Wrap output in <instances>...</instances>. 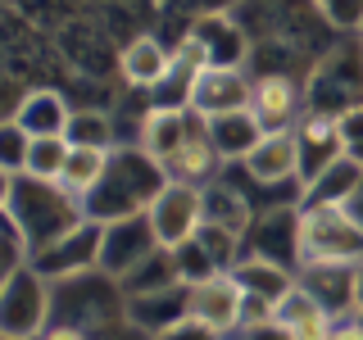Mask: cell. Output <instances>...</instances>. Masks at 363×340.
Instances as JSON below:
<instances>
[{
    "label": "cell",
    "instance_id": "obj_7",
    "mask_svg": "<svg viewBox=\"0 0 363 340\" xmlns=\"http://www.w3.org/2000/svg\"><path fill=\"white\" fill-rule=\"evenodd\" d=\"M100 241H105V227L86 218L77 232H68L64 241L37 249V254L28 259V268L45 281H68V277H77V272L100 268Z\"/></svg>",
    "mask_w": 363,
    "mask_h": 340
},
{
    "label": "cell",
    "instance_id": "obj_17",
    "mask_svg": "<svg viewBox=\"0 0 363 340\" xmlns=\"http://www.w3.org/2000/svg\"><path fill=\"white\" fill-rule=\"evenodd\" d=\"M9 118L18 123L23 132L32 136V141H41V136H64L68 141V123H73V109H68V100L60 91H28V96L14 105Z\"/></svg>",
    "mask_w": 363,
    "mask_h": 340
},
{
    "label": "cell",
    "instance_id": "obj_5",
    "mask_svg": "<svg viewBox=\"0 0 363 340\" xmlns=\"http://www.w3.org/2000/svg\"><path fill=\"white\" fill-rule=\"evenodd\" d=\"M50 317V281L32 268H18L0 281V336L5 340H37Z\"/></svg>",
    "mask_w": 363,
    "mask_h": 340
},
{
    "label": "cell",
    "instance_id": "obj_26",
    "mask_svg": "<svg viewBox=\"0 0 363 340\" xmlns=\"http://www.w3.org/2000/svg\"><path fill=\"white\" fill-rule=\"evenodd\" d=\"M68 145H73V150H118V145H113L109 113H100V109H73V123H68Z\"/></svg>",
    "mask_w": 363,
    "mask_h": 340
},
{
    "label": "cell",
    "instance_id": "obj_6",
    "mask_svg": "<svg viewBox=\"0 0 363 340\" xmlns=\"http://www.w3.org/2000/svg\"><path fill=\"white\" fill-rule=\"evenodd\" d=\"M150 227L164 249H182L186 241H196V232L204 227V191L168 181L159 191V200L150 204Z\"/></svg>",
    "mask_w": 363,
    "mask_h": 340
},
{
    "label": "cell",
    "instance_id": "obj_36",
    "mask_svg": "<svg viewBox=\"0 0 363 340\" xmlns=\"http://www.w3.org/2000/svg\"><path fill=\"white\" fill-rule=\"evenodd\" d=\"M354 322H359V332H363V313H354Z\"/></svg>",
    "mask_w": 363,
    "mask_h": 340
},
{
    "label": "cell",
    "instance_id": "obj_18",
    "mask_svg": "<svg viewBox=\"0 0 363 340\" xmlns=\"http://www.w3.org/2000/svg\"><path fill=\"white\" fill-rule=\"evenodd\" d=\"M300 286H309V295L323 304L332 317L354 313V268L345 264H318V268H300Z\"/></svg>",
    "mask_w": 363,
    "mask_h": 340
},
{
    "label": "cell",
    "instance_id": "obj_1",
    "mask_svg": "<svg viewBox=\"0 0 363 340\" xmlns=\"http://www.w3.org/2000/svg\"><path fill=\"white\" fill-rule=\"evenodd\" d=\"M164 186H168L164 164H155V159L145 150H136V145H118L113 159H109V173L100 177V186L82 200V213L100 227L123 222V218H141V213H150V204L159 200Z\"/></svg>",
    "mask_w": 363,
    "mask_h": 340
},
{
    "label": "cell",
    "instance_id": "obj_14",
    "mask_svg": "<svg viewBox=\"0 0 363 340\" xmlns=\"http://www.w3.org/2000/svg\"><path fill=\"white\" fill-rule=\"evenodd\" d=\"M295 141H300V186L313 181L323 168H332L336 159H345L340 123L327 118V113H304L300 128H295Z\"/></svg>",
    "mask_w": 363,
    "mask_h": 340
},
{
    "label": "cell",
    "instance_id": "obj_25",
    "mask_svg": "<svg viewBox=\"0 0 363 340\" xmlns=\"http://www.w3.org/2000/svg\"><path fill=\"white\" fill-rule=\"evenodd\" d=\"M68 150H73V145H68L64 136H41V141H32L23 177H32V181H50V186H60L64 164H68Z\"/></svg>",
    "mask_w": 363,
    "mask_h": 340
},
{
    "label": "cell",
    "instance_id": "obj_22",
    "mask_svg": "<svg viewBox=\"0 0 363 340\" xmlns=\"http://www.w3.org/2000/svg\"><path fill=\"white\" fill-rule=\"evenodd\" d=\"M232 277L241 281V290H245V295H259V300H272V304H277L281 295L295 286V277H291L286 268L268 264V259H255V254H245L241 264H236Z\"/></svg>",
    "mask_w": 363,
    "mask_h": 340
},
{
    "label": "cell",
    "instance_id": "obj_24",
    "mask_svg": "<svg viewBox=\"0 0 363 340\" xmlns=\"http://www.w3.org/2000/svg\"><path fill=\"white\" fill-rule=\"evenodd\" d=\"M109 159H113V150H68V164H64L60 186L73 200H86L91 191L100 186V177L109 173Z\"/></svg>",
    "mask_w": 363,
    "mask_h": 340
},
{
    "label": "cell",
    "instance_id": "obj_11",
    "mask_svg": "<svg viewBox=\"0 0 363 340\" xmlns=\"http://www.w3.org/2000/svg\"><path fill=\"white\" fill-rule=\"evenodd\" d=\"M250 100H255V82L245 77V68H204L196 82H191L186 109L200 123H209V118H223V113L250 109Z\"/></svg>",
    "mask_w": 363,
    "mask_h": 340
},
{
    "label": "cell",
    "instance_id": "obj_9",
    "mask_svg": "<svg viewBox=\"0 0 363 340\" xmlns=\"http://www.w3.org/2000/svg\"><path fill=\"white\" fill-rule=\"evenodd\" d=\"M155 249H164V245H159V236H155V227H150V213L109 222L105 227V241H100V268L109 272V281H128L132 272L155 254Z\"/></svg>",
    "mask_w": 363,
    "mask_h": 340
},
{
    "label": "cell",
    "instance_id": "obj_31",
    "mask_svg": "<svg viewBox=\"0 0 363 340\" xmlns=\"http://www.w3.org/2000/svg\"><path fill=\"white\" fill-rule=\"evenodd\" d=\"M345 213H350V218H354V222L363 227V181H359V191H354V196H350V204H345Z\"/></svg>",
    "mask_w": 363,
    "mask_h": 340
},
{
    "label": "cell",
    "instance_id": "obj_34",
    "mask_svg": "<svg viewBox=\"0 0 363 340\" xmlns=\"http://www.w3.org/2000/svg\"><path fill=\"white\" fill-rule=\"evenodd\" d=\"M250 340H291V336L277 332V327H259V332H250Z\"/></svg>",
    "mask_w": 363,
    "mask_h": 340
},
{
    "label": "cell",
    "instance_id": "obj_28",
    "mask_svg": "<svg viewBox=\"0 0 363 340\" xmlns=\"http://www.w3.org/2000/svg\"><path fill=\"white\" fill-rule=\"evenodd\" d=\"M318 14L327 18V28L345 32V37H363V0H327V5H318Z\"/></svg>",
    "mask_w": 363,
    "mask_h": 340
},
{
    "label": "cell",
    "instance_id": "obj_20",
    "mask_svg": "<svg viewBox=\"0 0 363 340\" xmlns=\"http://www.w3.org/2000/svg\"><path fill=\"white\" fill-rule=\"evenodd\" d=\"M204 132H209L213 150L218 159H232V164H245L250 154H255V145L264 141V128L255 123V113L241 109V113H223V118H209L204 123Z\"/></svg>",
    "mask_w": 363,
    "mask_h": 340
},
{
    "label": "cell",
    "instance_id": "obj_15",
    "mask_svg": "<svg viewBox=\"0 0 363 340\" xmlns=\"http://www.w3.org/2000/svg\"><path fill=\"white\" fill-rule=\"evenodd\" d=\"M241 173L259 186H281V181H300V141L295 132L281 136H264L255 145V154L241 164Z\"/></svg>",
    "mask_w": 363,
    "mask_h": 340
},
{
    "label": "cell",
    "instance_id": "obj_19",
    "mask_svg": "<svg viewBox=\"0 0 363 340\" xmlns=\"http://www.w3.org/2000/svg\"><path fill=\"white\" fill-rule=\"evenodd\" d=\"M118 68H123V77H128L132 86H141V91H159V86L168 82V73H173V55H168L155 37H136V41L123 45Z\"/></svg>",
    "mask_w": 363,
    "mask_h": 340
},
{
    "label": "cell",
    "instance_id": "obj_4",
    "mask_svg": "<svg viewBox=\"0 0 363 340\" xmlns=\"http://www.w3.org/2000/svg\"><path fill=\"white\" fill-rule=\"evenodd\" d=\"M318 264H363V227L340 204L300 213V268Z\"/></svg>",
    "mask_w": 363,
    "mask_h": 340
},
{
    "label": "cell",
    "instance_id": "obj_32",
    "mask_svg": "<svg viewBox=\"0 0 363 340\" xmlns=\"http://www.w3.org/2000/svg\"><path fill=\"white\" fill-rule=\"evenodd\" d=\"M332 340H363V332H359V322H340Z\"/></svg>",
    "mask_w": 363,
    "mask_h": 340
},
{
    "label": "cell",
    "instance_id": "obj_35",
    "mask_svg": "<svg viewBox=\"0 0 363 340\" xmlns=\"http://www.w3.org/2000/svg\"><path fill=\"white\" fill-rule=\"evenodd\" d=\"M354 313H363V264H354Z\"/></svg>",
    "mask_w": 363,
    "mask_h": 340
},
{
    "label": "cell",
    "instance_id": "obj_8",
    "mask_svg": "<svg viewBox=\"0 0 363 340\" xmlns=\"http://www.w3.org/2000/svg\"><path fill=\"white\" fill-rule=\"evenodd\" d=\"M245 254L268 259V264L291 272V264H300V209L295 204L259 209L245 232Z\"/></svg>",
    "mask_w": 363,
    "mask_h": 340
},
{
    "label": "cell",
    "instance_id": "obj_27",
    "mask_svg": "<svg viewBox=\"0 0 363 340\" xmlns=\"http://www.w3.org/2000/svg\"><path fill=\"white\" fill-rule=\"evenodd\" d=\"M28 150H32V136L23 132L14 118H5V123H0V173L23 177V168H28Z\"/></svg>",
    "mask_w": 363,
    "mask_h": 340
},
{
    "label": "cell",
    "instance_id": "obj_23",
    "mask_svg": "<svg viewBox=\"0 0 363 340\" xmlns=\"http://www.w3.org/2000/svg\"><path fill=\"white\" fill-rule=\"evenodd\" d=\"M191 37H196L204 50H209V68H218V60H223L218 45H227L232 64L241 68V60H245V32H241V28H232V18H227V14H204V18H196Z\"/></svg>",
    "mask_w": 363,
    "mask_h": 340
},
{
    "label": "cell",
    "instance_id": "obj_10",
    "mask_svg": "<svg viewBox=\"0 0 363 340\" xmlns=\"http://www.w3.org/2000/svg\"><path fill=\"white\" fill-rule=\"evenodd\" d=\"M241 281L232 277V272H218V277L209 281H196V286H186V317L200 327H209L213 336H227L241 327Z\"/></svg>",
    "mask_w": 363,
    "mask_h": 340
},
{
    "label": "cell",
    "instance_id": "obj_12",
    "mask_svg": "<svg viewBox=\"0 0 363 340\" xmlns=\"http://www.w3.org/2000/svg\"><path fill=\"white\" fill-rule=\"evenodd\" d=\"M250 113L264 128V136H281L295 132L304 118V91L291 82L286 73H259L255 77V100H250Z\"/></svg>",
    "mask_w": 363,
    "mask_h": 340
},
{
    "label": "cell",
    "instance_id": "obj_33",
    "mask_svg": "<svg viewBox=\"0 0 363 340\" xmlns=\"http://www.w3.org/2000/svg\"><path fill=\"white\" fill-rule=\"evenodd\" d=\"M45 340H82L77 327H55V332H45Z\"/></svg>",
    "mask_w": 363,
    "mask_h": 340
},
{
    "label": "cell",
    "instance_id": "obj_3",
    "mask_svg": "<svg viewBox=\"0 0 363 340\" xmlns=\"http://www.w3.org/2000/svg\"><path fill=\"white\" fill-rule=\"evenodd\" d=\"M363 105V41H340L323 64L313 68L309 86H304V113H340Z\"/></svg>",
    "mask_w": 363,
    "mask_h": 340
},
{
    "label": "cell",
    "instance_id": "obj_21",
    "mask_svg": "<svg viewBox=\"0 0 363 340\" xmlns=\"http://www.w3.org/2000/svg\"><path fill=\"white\" fill-rule=\"evenodd\" d=\"M218 150H213V141H209V132H204V123L196 128V136H191L186 145H182V154L173 159V164L164 168L168 173V181H182V186H209L213 181V173H218Z\"/></svg>",
    "mask_w": 363,
    "mask_h": 340
},
{
    "label": "cell",
    "instance_id": "obj_2",
    "mask_svg": "<svg viewBox=\"0 0 363 340\" xmlns=\"http://www.w3.org/2000/svg\"><path fill=\"white\" fill-rule=\"evenodd\" d=\"M0 213H9L23 227L32 254L64 241L68 232H77L86 222L82 200H73L64 186L32 181V177H9V173H0Z\"/></svg>",
    "mask_w": 363,
    "mask_h": 340
},
{
    "label": "cell",
    "instance_id": "obj_29",
    "mask_svg": "<svg viewBox=\"0 0 363 340\" xmlns=\"http://www.w3.org/2000/svg\"><path fill=\"white\" fill-rule=\"evenodd\" d=\"M340 141H345V154L354 159V164H363V105L359 109H350V113H340Z\"/></svg>",
    "mask_w": 363,
    "mask_h": 340
},
{
    "label": "cell",
    "instance_id": "obj_13",
    "mask_svg": "<svg viewBox=\"0 0 363 340\" xmlns=\"http://www.w3.org/2000/svg\"><path fill=\"white\" fill-rule=\"evenodd\" d=\"M200 128V118L191 109H145V118H141V128H136V150H145L155 159V164H173V159L182 154V145L196 136Z\"/></svg>",
    "mask_w": 363,
    "mask_h": 340
},
{
    "label": "cell",
    "instance_id": "obj_16",
    "mask_svg": "<svg viewBox=\"0 0 363 340\" xmlns=\"http://www.w3.org/2000/svg\"><path fill=\"white\" fill-rule=\"evenodd\" d=\"M359 181H363V164H354V159L345 154V159H336L332 168H323L313 181H304L300 196H295V209L309 213V209H332V204L345 209L350 196L359 191Z\"/></svg>",
    "mask_w": 363,
    "mask_h": 340
},
{
    "label": "cell",
    "instance_id": "obj_30",
    "mask_svg": "<svg viewBox=\"0 0 363 340\" xmlns=\"http://www.w3.org/2000/svg\"><path fill=\"white\" fill-rule=\"evenodd\" d=\"M155 340H223V336H213L209 327H200V322H191V317H186V322L168 327V332H164V336H155Z\"/></svg>",
    "mask_w": 363,
    "mask_h": 340
}]
</instances>
